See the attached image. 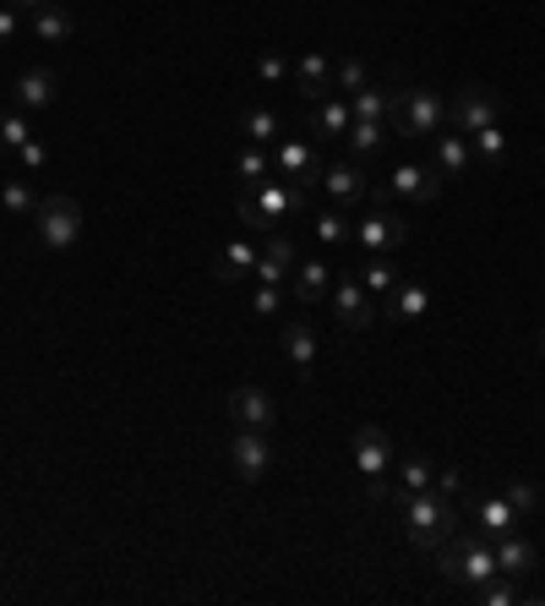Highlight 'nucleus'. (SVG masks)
<instances>
[{
	"label": "nucleus",
	"instance_id": "nucleus-1",
	"mask_svg": "<svg viewBox=\"0 0 545 606\" xmlns=\"http://www.w3.org/2000/svg\"><path fill=\"white\" fill-rule=\"evenodd\" d=\"M399 514H404L409 547H420V552H436V547L458 530V508H453V497H442L436 486L399 492Z\"/></svg>",
	"mask_w": 545,
	"mask_h": 606
},
{
	"label": "nucleus",
	"instance_id": "nucleus-2",
	"mask_svg": "<svg viewBox=\"0 0 545 606\" xmlns=\"http://www.w3.org/2000/svg\"><path fill=\"white\" fill-rule=\"evenodd\" d=\"M436 574L453 585V591H480L486 580H497L502 569H497V552H491V541L486 536H447L442 547H436Z\"/></svg>",
	"mask_w": 545,
	"mask_h": 606
},
{
	"label": "nucleus",
	"instance_id": "nucleus-3",
	"mask_svg": "<svg viewBox=\"0 0 545 606\" xmlns=\"http://www.w3.org/2000/svg\"><path fill=\"white\" fill-rule=\"evenodd\" d=\"M305 208H311V186L305 180H278V175H268L263 186H246L241 224L246 230H272L283 213H305Z\"/></svg>",
	"mask_w": 545,
	"mask_h": 606
},
{
	"label": "nucleus",
	"instance_id": "nucleus-4",
	"mask_svg": "<svg viewBox=\"0 0 545 606\" xmlns=\"http://www.w3.org/2000/svg\"><path fill=\"white\" fill-rule=\"evenodd\" d=\"M399 132H404L409 143H425V137H436L442 126H447V99L431 88V82H414L399 93Z\"/></svg>",
	"mask_w": 545,
	"mask_h": 606
},
{
	"label": "nucleus",
	"instance_id": "nucleus-5",
	"mask_svg": "<svg viewBox=\"0 0 545 606\" xmlns=\"http://www.w3.org/2000/svg\"><path fill=\"white\" fill-rule=\"evenodd\" d=\"M366 257H393L409 241V219H399L388 202H371L360 219H355V235H349Z\"/></svg>",
	"mask_w": 545,
	"mask_h": 606
},
{
	"label": "nucleus",
	"instance_id": "nucleus-6",
	"mask_svg": "<svg viewBox=\"0 0 545 606\" xmlns=\"http://www.w3.org/2000/svg\"><path fill=\"white\" fill-rule=\"evenodd\" d=\"M33 230H38V246L49 252H71L77 235H82V208L71 197H38L33 208Z\"/></svg>",
	"mask_w": 545,
	"mask_h": 606
},
{
	"label": "nucleus",
	"instance_id": "nucleus-7",
	"mask_svg": "<svg viewBox=\"0 0 545 606\" xmlns=\"http://www.w3.org/2000/svg\"><path fill=\"white\" fill-rule=\"evenodd\" d=\"M349 454H355V470H360L366 492H371V497H388V470H393V438H388L382 427H360V432H355V443H349Z\"/></svg>",
	"mask_w": 545,
	"mask_h": 606
},
{
	"label": "nucleus",
	"instance_id": "nucleus-8",
	"mask_svg": "<svg viewBox=\"0 0 545 606\" xmlns=\"http://www.w3.org/2000/svg\"><path fill=\"white\" fill-rule=\"evenodd\" d=\"M327 306H333V317H338L349 333H366V328L377 322V296L360 285V274H355V268L333 279V290H327Z\"/></svg>",
	"mask_w": 545,
	"mask_h": 606
},
{
	"label": "nucleus",
	"instance_id": "nucleus-9",
	"mask_svg": "<svg viewBox=\"0 0 545 606\" xmlns=\"http://www.w3.org/2000/svg\"><path fill=\"white\" fill-rule=\"evenodd\" d=\"M497 110H502V99L486 82H464L453 93V104H447V126L464 132V137H475L480 126H497Z\"/></svg>",
	"mask_w": 545,
	"mask_h": 606
},
{
	"label": "nucleus",
	"instance_id": "nucleus-10",
	"mask_svg": "<svg viewBox=\"0 0 545 606\" xmlns=\"http://www.w3.org/2000/svg\"><path fill=\"white\" fill-rule=\"evenodd\" d=\"M230 464H235V475H241L246 486H257V481L272 470V432L268 427H235V438H230Z\"/></svg>",
	"mask_w": 545,
	"mask_h": 606
},
{
	"label": "nucleus",
	"instance_id": "nucleus-11",
	"mask_svg": "<svg viewBox=\"0 0 545 606\" xmlns=\"http://www.w3.org/2000/svg\"><path fill=\"white\" fill-rule=\"evenodd\" d=\"M322 153L311 137H283V143H272V175L278 180H305V186H316L322 180Z\"/></svg>",
	"mask_w": 545,
	"mask_h": 606
},
{
	"label": "nucleus",
	"instance_id": "nucleus-12",
	"mask_svg": "<svg viewBox=\"0 0 545 606\" xmlns=\"http://www.w3.org/2000/svg\"><path fill=\"white\" fill-rule=\"evenodd\" d=\"M322 191L333 197V208H360V202H371V180L360 175L355 158L327 164V169H322Z\"/></svg>",
	"mask_w": 545,
	"mask_h": 606
},
{
	"label": "nucleus",
	"instance_id": "nucleus-13",
	"mask_svg": "<svg viewBox=\"0 0 545 606\" xmlns=\"http://www.w3.org/2000/svg\"><path fill=\"white\" fill-rule=\"evenodd\" d=\"M55 93H60V82H55V71L49 66H27L16 82H11V104L16 110H55Z\"/></svg>",
	"mask_w": 545,
	"mask_h": 606
},
{
	"label": "nucleus",
	"instance_id": "nucleus-14",
	"mask_svg": "<svg viewBox=\"0 0 545 606\" xmlns=\"http://www.w3.org/2000/svg\"><path fill=\"white\" fill-rule=\"evenodd\" d=\"M230 421H235V427H268V432H272L278 405H272L268 388L246 383V388H235V394H230Z\"/></svg>",
	"mask_w": 545,
	"mask_h": 606
},
{
	"label": "nucleus",
	"instance_id": "nucleus-15",
	"mask_svg": "<svg viewBox=\"0 0 545 606\" xmlns=\"http://www.w3.org/2000/svg\"><path fill=\"white\" fill-rule=\"evenodd\" d=\"M252 274H257V241L235 235L230 246L213 252V279H219V285H241V279H252Z\"/></svg>",
	"mask_w": 545,
	"mask_h": 606
},
{
	"label": "nucleus",
	"instance_id": "nucleus-16",
	"mask_svg": "<svg viewBox=\"0 0 545 606\" xmlns=\"http://www.w3.org/2000/svg\"><path fill=\"white\" fill-rule=\"evenodd\" d=\"M491 552H497V569H502L508 580H530V574L541 569V552H535V541H524L519 530L497 536V541H491Z\"/></svg>",
	"mask_w": 545,
	"mask_h": 606
},
{
	"label": "nucleus",
	"instance_id": "nucleus-17",
	"mask_svg": "<svg viewBox=\"0 0 545 606\" xmlns=\"http://www.w3.org/2000/svg\"><path fill=\"white\" fill-rule=\"evenodd\" d=\"M349 121H355V110H349V99H338V93L316 99V104H311V115H305V126H311V137H316V143L344 137V132H349Z\"/></svg>",
	"mask_w": 545,
	"mask_h": 606
},
{
	"label": "nucleus",
	"instance_id": "nucleus-18",
	"mask_svg": "<svg viewBox=\"0 0 545 606\" xmlns=\"http://www.w3.org/2000/svg\"><path fill=\"white\" fill-rule=\"evenodd\" d=\"M294 274V241L283 230H268V241L257 246V279L263 285H283Z\"/></svg>",
	"mask_w": 545,
	"mask_h": 606
},
{
	"label": "nucleus",
	"instance_id": "nucleus-19",
	"mask_svg": "<svg viewBox=\"0 0 545 606\" xmlns=\"http://www.w3.org/2000/svg\"><path fill=\"white\" fill-rule=\"evenodd\" d=\"M436 186H442V175H431L425 164H399L388 175V197H404V202H431Z\"/></svg>",
	"mask_w": 545,
	"mask_h": 606
},
{
	"label": "nucleus",
	"instance_id": "nucleus-20",
	"mask_svg": "<svg viewBox=\"0 0 545 606\" xmlns=\"http://www.w3.org/2000/svg\"><path fill=\"white\" fill-rule=\"evenodd\" d=\"M294 88L316 104V99H327L333 93V60L322 55V49H311V55H300L294 60Z\"/></svg>",
	"mask_w": 545,
	"mask_h": 606
},
{
	"label": "nucleus",
	"instance_id": "nucleus-21",
	"mask_svg": "<svg viewBox=\"0 0 545 606\" xmlns=\"http://www.w3.org/2000/svg\"><path fill=\"white\" fill-rule=\"evenodd\" d=\"M283 350H289V361H294V377L311 388V377H316V333H311L300 317L283 328Z\"/></svg>",
	"mask_w": 545,
	"mask_h": 606
},
{
	"label": "nucleus",
	"instance_id": "nucleus-22",
	"mask_svg": "<svg viewBox=\"0 0 545 606\" xmlns=\"http://www.w3.org/2000/svg\"><path fill=\"white\" fill-rule=\"evenodd\" d=\"M382 311H388V317H399V322H420V317L431 311V290H425L420 279H399V285L388 290Z\"/></svg>",
	"mask_w": 545,
	"mask_h": 606
},
{
	"label": "nucleus",
	"instance_id": "nucleus-23",
	"mask_svg": "<svg viewBox=\"0 0 545 606\" xmlns=\"http://www.w3.org/2000/svg\"><path fill=\"white\" fill-rule=\"evenodd\" d=\"M327 290H333V263H322V257L294 263V301L316 306V301H327Z\"/></svg>",
	"mask_w": 545,
	"mask_h": 606
},
{
	"label": "nucleus",
	"instance_id": "nucleus-24",
	"mask_svg": "<svg viewBox=\"0 0 545 606\" xmlns=\"http://www.w3.org/2000/svg\"><path fill=\"white\" fill-rule=\"evenodd\" d=\"M475 519H480V536H486V541H497V536L519 530V508H513V503H508L502 492L480 497V503H475Z\"/></svg>",
	"mask_w": 545,
	"mask_h": 606
},
{
	"label": "nucleus",
	"instance_id": "nucleus-25",
	"mask_svg": "<svg viewBox=\"0 0 545 606\" xmlns=\"http://www.w3.org/2000/svg\"><path fill=\"white\" fill-rule=\"evenodd\" d=\"M349 110H355V121H393V115H399V93L366 82L360 93H349Z\"/></svg>",
	"mask_w": 545,
	"mask_h": 606
},
{
	"label": "nucleus",
	"instance_id": "nucleus-26",
	"mask_svg": "<svg viewBox=\"0 0 545 606\" xmlns=\"http://www.w3.org/2000/svg\"><path fill=\"white\" fill-rule=\"evenodd\" d=\"M344 143H349L355 164H366V158H377V153L388 148V121H349Z\"/></svg>",
	"mask_w": 545,
	"mask_h": 606
},
{
	"label": "nucleus",
	"instance_id": "nucleus-27",
	"mask_svg": "<svg viewBox=\"0 0 545 606\" xmlns=\"http://www.w3.org/2000/svg\"><path fill=\"white\" fill-rule=\"evenodd\" d=\"M469 164H475V148H469V137H464V132H447V137H436V169H442L447 180L469 175Z\"/></svg>",
	"mask_w": 545,
	"mask_h": 606
},
{
	"label": "nucleus",
	"instance_id": "nucleus-28",
	"mask_svg": "<svg viewBox=\"0 0 545 606\" xmlns=\"http://www.w3.org/2000/svg\"><path fill=\"white\" fill-rule=\"evenodd\" d=\"M241 132H246V143H257V148H272L278 143V132H283V121H278V110L268 104H257V110H246L241 121H235Z\"/></svg>",
	"mask_w": 545,
	"mask_h": 606
},
{
	"label": "nucleus",
	"instance_id": "nucleus-29",
	"mask_svg": "<svg viewBox=\"0 0 545 606\" xmlns=\"http://www.w3.org/2000/svg\"><path fill=\"white\" fill-rule=\"evenodd\" d=\"M355 274H360V285H366V290H371V296H377V306L388 301V290H393V285H399V279H404V274H399V268H393V257H366V263H360V268H355Z\"/></svg>",
	"mask_w": 545,
	"mask_h": 606
},
{
	"label": "nucleus",
	"instance_id": "nucleus-30",
	"mask_svg": "<svg viewBox=\"0 0 545 606\" xmlns=\"http://www.w3.org/2000/svg\"><path fill=\"white\" fill-rule=\"evenodd\" d=\"M311 230H316V241H322L327 252H338V246H344V241L355 235V224L344 219V208H322V213L311 219Z\"/></svg>",
	"mask_w": 545,
	"mask_h": 606
},
{
	"label": "nucleus",
	"instance_id": "nucleus-31",
	"mask_svg": "<svg viewBox=\"0 0 545 606\" xmlns=\"http://www.w3.org/2000/svg\"><path fill=\"white\" fill-rule=\"evenodd\" d=\"M235 175H241V186H263V180L272 175V148L246 143V148L235 153Z\"/></svg>",
	"mask_w": 545,
	"mask_h": 606
},
{
	"label": "nucleus",
	"instance_id": "nucleus-32",
	"mask_svg": "<svg viewBox=\"0 0 545 606\" xmlns=\"http://www.w3.org/2000/svg\"><path fill=\"white\" fill-rule=\"evenodd\" d=\"M71 11H60V5H38L33 11V33L44 38V44H60V38H71Z\"/></svg>",
	"mask_w": 545,
	"mask_h": 606
},
{
	"label": "nucleus",
	"instance_id": "nucleus-33",
	"mask_svg": "<svg viewBox=\"0 0 545 606\" xmlns=\"http://www.w3.org/2000/svg\"><path fill=\"white\" fill-rule=\"evenodd\" d=\"M431 475H436V464L425 454H404L399 459V492H425L431 486Z\"/></svg>",
	"mask_w": 545,
	"mask_h": 606
},
{
	"label": "nucleus",
	"instance_id": "nucleus-34",
	"mask_svg": "<svg viewBox=\"0 0 545 606\" xmlns=\"http://www.w3.org/2000/svg\"><path fill=\"white\" fill-rule=\"evenodd\" d=\"M469 148H475V158H486L491 169H502V164H508V137H502L497 126H480V132L469 137Z\"/></svg>",
	"mask_w": 545,
	"mask_h": 606
},
{
	"label": "nucleus",
	"instance_id": "nucleus-35",
	"mask_svg": "<svg viewBox=\"0 0 545 606\" xmlns=\"http://www.w3.org/2000/svg\"><path fill=\"white\" fill-rule=\"evenodd\" d=\"M366 82H371V71H366L360 55H344V60L333 66V88H338V93H360Z\"/></svg>",
	"mask_w": 545,
	"mask_h": 606
},
{
	"label": "nucleus",
	"instance_id": "nucleus-36",
	"mask_svg": "<svg viewBox=\"0 0 545 606\" xmlns=\"http://www.w3.org/2000/svg\"><path fill=\"white\" fill-rule=\"evenodd\" d=\"M469 596H475L480 606H513L519 596H524V591H519L508 574H497V580H486V585H480V591H469Z\"/></svg>",
	"mask_w": 545,
	"mask_h": 606
},
{
	"label": "nucleus",
	"instance_id": "nucleus-37",
	"mask_svg": "<svg viewBox=\"0 0 545 606\" xmlns=\"http://www.w3.org/2000/svg\"><path fill=\"white\" fill-rule=\"evenodd\" d=\"M27 137H33V126H27V110H5V115H0V148H22V143H27Z\"/></svg>",
	"mask_w": 545,
	"mask_h": 606
},
{
	"label": "nucleus",
	"instance_id": "nucleus-38",
	"mask_svg": "<svg viewBox=\"0 0 545 606\" xmlns=\"http://www.w3.org/2000/svg\"><path fill=\"white\" fill-rule=\"evenodd\" d=\"M0 208H5V213H33L38 197H33L27 180H5V186H0Z\"/></svg>",
	"mask_w": 545,
	"mask_h": 606
},
{
	"label": "nucleus",
	"instance_id": "nucleus-39",
	"mask_svg": "<svg viewBox=\"0 0 545 606\" xmlns=\"http://www.w3.org/2000/svg\"><path fill=\"white\" fill-rule=\"evenodd\" d=\"M502 497H508V503L519 508V519H524V514H535V503H541L530 481H502Z\"/></svg>",
	"mask_w": 545,
	"mask_h": 606
},
{
	"label": "nucleus",
	"instance_id": "nucleus-40",
	"mask_svg": "<svg viewBox=\"0 0 545 606\" xmlns=\"http://www.w3.org/2000/svg\"><path fill=\"white\" fill-rule=\"evenodd\" d=\"M431 486H436V492H442V497H464V475H458V470H453V464H442V470H436V475H431Z\"/></svg>",
	"mask_w": 545,
	"mask_h": 606
},
{
	"label": "nucleus",
	"instance_id": "nucleus-41",
	"mask_svg": "<svg viewBox=\"0 0 545 606\" xmlns=\"http://www.w3.org/2000/svg\"><path fill=\"white\" fill-rule=\"evenodd\" d=\"M252 311H257V317H272V311H283V290H278V285H263V290L252 296Z\"/></svg>",
	"mask_w": 545,
	"mask_h": 606
},
{
	"label": "nucleus",
	"instance_id": "nucleus-42",
	"mask_svg": "<svg viewBox=\"0 0 545 606\" xmlns=\"http://www.w3.org/2000/svg\"><path fill=\"white\" fill-rule=\"evenodd\" d=\"M257 77H263V82H283V77H289V60L272 49V55H263V60H257Z\"/></svg>",
	"mask_w": 545,
	"mask_h": 606
},
{
	"label": "nucleus",
	"instance_id": "nucleus-43",
	"mask_svg": "<svg viewBox=\"0 0 545 606\" xmlns=\"http://www.w3.org/2000/svg\"><path fill=\"white\" fill-rule=\"evenodd\" d=\"M16 158H22V169H44V164H49V148H44L38 137H27V143L16 148Z\"/></svg>",
	"mask_w": 545,
	"mask_h": 606
},
{
	"label": "nucleus",
	"instance_id": "nucleus-44",
	"mask_svg": "<svg viewBox=\"0 0 545 606\" xmlns=\"http://www.w3.org/2000/svg\"><path fill=\"white\" fill-rule=\"evenodd\" d=\"M16 38V5H0V44Z\"/></svg>",
	"mask_w": 545,
	"mask_h": 606
},
{
	"label": "nucleus",
	"instance_id": "nucleus-45",
	"mask_svg": "<svg viewBox=\"0 0 545 606\" xmlns=\"http://www.w3.org/2000/svg\"><path fill=\"white\" fill-rule=\"evenodd\" d=\"M16 11H38V5H55V0H11Z\"/></svg>",
	"mask_w": 545,
	"mask_h": 606
},
{
	"label": "nucleus",
	"instance_id": "nucleus-46",
	"mask_svg": "<svg viewBox=\"0 0 545 606\" xmlns=\"http://www.w3.org/2000/svg\"><path fill=\"white\" fill-rule=\"evenodd\" d=\"M541 361H545V333H541Z\"/></svg>",
	"mask_w": 545,
	"mask_h": 606
}]
</instances>
